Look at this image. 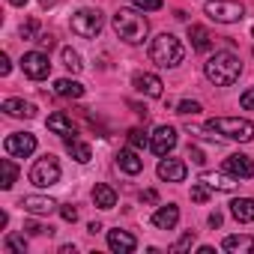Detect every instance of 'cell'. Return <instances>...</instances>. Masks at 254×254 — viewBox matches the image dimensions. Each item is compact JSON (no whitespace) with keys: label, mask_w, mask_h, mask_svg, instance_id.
<instances>
[{"label":"cell","mask_w":254,"mask_h":254,"mask_svg":"<svg viewBox=\"0 0 254 254\" xmlns=\"http://www.w3.org/2000/svg\"><path fill=\"white\" fill-rule=\"evenodd\" d=\"M60 57H63V66H66L72 75H78V72L84 69V63H81V54H78L75 48H60Z\"/></svg>","instance_id":"27"},{"label":"cell","mask_w":254,"mask_h":254,"mask_svg":"<svg viewBox=\"0 0 254 254\" xmlns=\"http://www.w3.org/2000/svg\"><path fill=\"white\" fill-rule=\"evenodd\" d=\"M30 183L36 189H48V186H57L60 183V162L54 156H42L33 162L30 168Z\"/></svg>","instance_id":"7"},{"label":"cell","mask_w":254,"mask_h":254,"mask_svg":"<svg viewBox=\"0 0 254 254\" xmlns=\"http://www.w3.org/2000/svg\"><path fill=\"white\" fill-rule=\"evenodd\" d=\"M230 215H233L236 221H242V224L254 221V197H236V200L230 203Z\"/></svg>","instance_id":"22"},{"label":"cell","mask_w":254,"mask_h":254,"mask_svg":"<svg viewBox=\"0 0 254 254\" xmlns=\"http://www.w3.org/2000/svg\"><path fill=\"white\" fill-rule=\"evenodd\" d=\"M189 159H191L194 165H203V162H206V156H203L200 147H189Z\"/></svg>","instance_id":"38"},{"label":"cell","mask_w":254,"mask_h":254,"mask_svg":"<svg viewBox=\"0 0 254 254\" xmlns=\"http://www.w3.org/2000/svg\"><path fill=\"white\" fill-rule=\"evenodd\" d=\"M177 129L174 126H159V129L150 135V150L156 153V156H168L174 147H177Z\"/></svg>","instance_id":"10"},{"label":"cell","mask_w":254,"mask_h":254,"mask_svg":"<svg viewBox=\"0 0 254 254\" xmlns=\"http://www.w3.org/2000/svg\"><path fill=\"white\" fill-rule=\"evenodd\" d=\"M36 42H39V48H48V51L54 48V36H51V33H42V36H39Z\"/></svg>","instance_id":"40"},{"label":"cell","mask_w":254,"mask_h":254,"mask_svg":"<svg viewBox=\"0 0 254 254\" xmlns=\"http://www.w3.org/2000/svg\"><path fill=\"white\" fill-rule=\"evenodd\" d=\"M3 150L12 159H27V156L36 153V135H30V132H12L3 141Z\"/></svg>","instance_id":"9"},{"label":"cell","mask_w":254,"mask_h":254,"mask_svg":"<svg viewBox=\"0 0 254 254\" xmlns=\"http://www.w3.org/2000/svg\"><path fill=\"white\" fill-rule=\"evenodd\" d=\"M36 30H39V21H36V18H30L27 24H21V39H33V36H36Z\"/></svg>","instance_id":"36"},{"label":"cell","mask_w":254,"mask_h":254,"mask_svg":"<svg viewBox=\"0 0 254 254\" xmlns=\"http://www.w3.org/2000/svg\"><path fill=\"white\" fill-rule=\"evenodd\" d=\"M132 3H135V9H144V12L162 9V0H132Z\"/></svg>","instance_id":"35"},{"label":"cell","mask_w":254,"mask_h":254,"mask_svg":"<svg viewBox=\"0 0 254 254\" xmlns=\"http://www.w3.org/2000/svg\"><path fill=\"white\" fill-rule=\"evenodd\" d=\"M60 215H63V221H78V209L75 206H60Z\"/></svg>","instance_id":"39"},{"label":"cell","mask_w":254,"mask_h":254,"mask_svg":"<svg viewBox=\"0 0 254 254\" xmlns=\"http://www.w3.org/2000/svg\"><path fill=\"white\" fill-rule=\"evenodd\" d=\"M39 3H42V6H54V3H57V0H39Z\"/></svg>","instance_id":"46"},{"label":"cell","mask_w":254,"mask_h":254,"mask_svg":"<svg viewBox=\"0 0 254 254\" xmlns=\"http://www.w3.org/2000/svg\"><path fill=\"white\" fill-rule=\"evenodd\" d=\"M0 168H3V180H0V186L9 191V189L15 186V180H18V168H15L12 159H0Z\"/></svg>","instance_id":"28"},{"label":"cell","mask_w":254,"mask_h":254,"mask_svg":"<svg viewBox=\"0 0 254 254\" xmlns=\"http://www.w3.org/2000/svg\"><path fill=\"white\" fill-rule=\"evenodd\" d=\"M54 93L60 99H81L84 96V87L78 81H72V78H57L54 81Z\"/></svg>","instance_id":"25"},{"label":"cell","mask_w":254,"mask_h":254,"mask_svg":"<svg viewBox=\"0 0 254 254\" xmlns=\"http://www.w3.org/2000/svg\"><path fill=\"white\" fill-rule=\"evenodd\" d=\"M114 33H117L123 42L138 45V42L147 39L150 21H147L138 9H117V12H114Z\"/></svg>","instance_id":"2"},{"label":"cell","mask_w":254,"mask_h":254,"mask_svg":"<svg viewBox=\"0 0 254 254\" xmlns=\"http://www.w3.org/2000/svg\"><path fill=\"white\" fill-rule=\"evenodd\" d=\"M144 200H147V203H156V200H159V194H156L153 189H147V191H144Z\"/></svg>","instance_id":"42"},{"label":"cell","mask_w":254,"mask_h":254,"mask_svg":"<svg viewBox=\"0 0 254 254\" xmlns=\"http://www.w3.org/2000/svg\"><path fill=\"white\" fill-rule=\"evenodd\" d=\"M203 72H206V78H209L215 87H230V84L239 81V75H242V60H239L233 51H215V54L203 63Z\"/></svg>","instance_id":"1"},{"label":"cell","mask_w":254,"mask_h":254,"mask_svg":"<svg viewBox=\"0 0 254 254\" xmlns=\"http://www.w3.org/2000/svg\"><path fill=\"white\" fill-rule=\"evenodd\" d=\"M191 200H194V203H206V200H209V186H203V183L191 186Z\"/></svg>","instance_id":"33"},{"label":"cell","mask_w":254,"mask_h":254,"mask_svg":"<svg viewBox=\"0 0 254 254\" xmlns=\"http://www.w3.org/2000/svg\"><path fill=\"white\" fill-rule=\"evenodd\" d=\"M48 129H51L54 135H60V138H75V135H78L72 117H69V114H63V111H54V114L48 117Z\"/></svg>","instance_id":"16"},{"label":"cell","mask_w":254,"mask_h":254,"mask_svg":"<svg viewBox=\"0 0 254 254\" xmlns=\"http://www.w3.org/2000/svg\"><path fill=\"white\" fill-rule=\"evenodd\" d=\"M132 84H135V90H138L141 96H147V99H162V93H165L162 78L153 75V72H138Z\"/></svg>","instance_id":"11"},{"label":"cell","mask_w":254,"mask_h":254,"mask_svg":"<svg viewBox=\"0 0 254 254\" xmlns=\"http://www.w3.org/2000/svg\"><path fill=\"white\" fill-rule=\"evenodd\" d=\"M93 203H96L99 209H114V206H117V191H114L111 186H105V183H96V189H93Z\"/></svg>","instance_id":"23"},{"label":"cell","mask_w":254,"mask_h":254,"mask_svg":"<svg viewBox=\"0 0 254 254\" xmlns=\"http://www.w3.org/2000/svg\"><path fill=\"white\" fill-rule=\"evenodd\" d=\"M239 105H242L245 111H254V87H251V90H245V93L239 96Z\"/></svg>","instance_id":"37"},{"label":"cell","mask_w":254,"mask_h":254,"mask_svg":"<svg viewBox=\"0 0 254 254\" xmlns=\"http://www.w3.org/2000/svg\"><path fill=\"white\" fill-rule=\"evenodd\" d=\"M66 150H69V156H72L75 162H81V165H87V162L93 159L90 144H84V141H78V138H66Z\"/></svg>","instance_id":"26"},{"label":"cell","mask_w":254,"mask_h":254,"mask_svg":"<svg viewBox=\"0 0 254 254\" xmlns=\"http://www.w3.org/2000/svg\"><path fill=\"white\" fill-rule=\"evenodd\" d=\"M200 111H203L200 102H180V105H177V114H186V117H189V114L194 117V114H200Z\"/></svg>","instance_id":"34"},{"label":"cell","mask_w":254,"mask_h":254,"mask_svg":"<svg viewBox=\"0 0 254 254\" xmlns=\"http://www.w3.org/2000/svg\"><path fill=\"white\" fill-rule=\"evenodd\" d=\"M3 111L9 117H24V120H33L36 117V105L33 102H24V99H6L3 102Z\"/></svg>","instance_id":"21"},{"label":"cell","mask_w":254,"mask_h":254,"mask_svg":"<svg viewBox=\"0 0 254 254\" xmlns=\"http://www.w3.org/2000/svg\"><path fill=\"white\" fill-rule=\"evenodd\" d=\"M209 224H212V227H221V212H212V215H209Z\"/></svg>","instance_id":"43"},{"label":"cell","mask_w":254,"mask_h":254,"mask_svg":"<svg viewBox=\"0 0 254 254\" xmlns=\"http://www.w3.org/2000/svg\"><path fill=\"white\" fill-rule=\"evenodd\" d=\"M177 221H180V206H174V203L159 206L153 212V227H159V230H174Z\"/></svg>","instance_id":"19"},{"label":"cell","mask_w":254,"mask_h":254,"mask_svg":"<svg viewBox=\"0 0 254 254\" xmlns=\"http://www.w3.org/2000/svg\"><path fill=\"white\" fill-rule=\"evenodd\" d=\"M191 245H194V230H186V233L171 245V251H174V254H183V251H189Z\"/></svg>","instance_id":"30"},{"label":"cell","mask_w":254,"mask_h":254,"mask_svg":"<svg viewBox=\"0 0 254 254\" xmlns=\"http://www.w3.org/2000/svg\"><path fill=\"white\" fill-rule=\"evenodd\" d=\"M221 248L230 254H254V236H245V233L242 236H224Z\"/></svg>","instance_id":"20"},{"label":"cell","mask_w":254,"mask_h":254,"mask_svg":"<svg viewBox=\"0 0 254 254\" xmlns=\"http://www.w3.org/2000/svg\"><path fill=\"white\" fill-rule=\"evenodd\" d=\"M224 171L233 174L236 180H251V177H254V165H251V159L242 156V153L227 156V159H224Z\"/></svg>","instance_id":"14"},{"label":"cell","mask_w":254,"mask_h":254,"mask_svg":"<svg viewBox=\"0 0 254 254\" xmlns=\"http://www.w3.org/2000/svg\"><path fill=\"white\" fill-rule=\"evenodd\" d=\"M21 72L30 78V81H45L51 75V63H48V54L42 51H27L21 57Z\"/></svg>","instance_id":"8"},{"label":"cell","mask_w":254,"mask_h":254,"mask_svg":"<svg viewBox=\"0 0 254 254\" xmlns=\"http://www.w3.org/2000/svg\"><path fill=\"white\" fill-rule=\"evenodd\" d=\"M87 230H90V233H99V230H102V224H99V221H90V227H87Z\"/></svg>","instance_id":"44"},{"label":"cell","mask_w":254,"mask_h":254,"mask_svg":"<svg viewBox=\"0 0 254 254\" xmlns=\"http://www.w3.org/2000/svg\"><path fill=\"white\" fill-rule=\"evenodd\" d=\"M129 144H132L135 150H141V147L150 144V135H147L144 129H129Z\"/></svg>","instance_id":"31"},{"label":"cell","mask_w":254,"mask_h":254,"mask_svg":"<svg viewBox=\"0 0 254 254\" xmlns=\"http://www.w3.org/2000/svg\"><path fill=\"white\" fill-rule=\"evenodd\" d=\"M108 248L117 251V254H132L138 248V239L129 233V230H108Z\"/></svg>","instance_id":"13"},{"label":"cell","mask_w":254,"mask_h":254,"mask_svg":"<svg viewBox=\"0 0 254 254\" xmlns=\"http://www.w3.org/2000/svg\"><path fill=\"white\" fill-rule=\"evenodd\" d=\"M9 3H12V6H24V3H27V0H9Z\"/></svg>","instance_id":"45"},{"label":"cell","mask_w":254,"mask_h":254,"mask_svg":"<svg viewBox=\"0 0 254 254\" xmlns=\"http://www.w3.org/2000/svg\"><path fill=\"white\" fill-rule=\"evenodd\" d=\"M156 174H159V180H165V183H183L186 174H189V168H186V162H180V159H162L159 168H156Z\"/></svg>","instance_id":"12"},{"label":"cell","mask_w":254,"mask_h":254,"mask_svg":"<svg viewBox=\"0 0 254 254\" xmlns=\"http://www.w3.org/2000/svg\"><path fill=\"white\" fill-rule=\"evenodd\" d=\"M203 132H212V138H224V141H239V144H248L254 141V123L251 120H242V117H215L203 126Z\"/></svg>","instance_id":"3"},{"label":"cell","mask_w":254,"mask_h":254,"mask_svg":"<svg viewBox=\"0 0 254 254\" xmlns=\"http://www.w3.org/2000/svg\"><path fill=\"white\" fill-rule=\"evenodd\" d=\"M197 183H203V186H209V189H215V191H233L236 186H239V180L233 177V174H212V171H203L200 174V180Z\"/></svg>","instance_id":"15"},{"label":"cell","mask_w":254,"mask_h":254,"mask_svg":"<svg viewBox=\"0 0 254 254\" xmlns=\"http://www.w3.org/2000/svg\"><path fill=\"white\" fill-rule=\"evenodd\" d=\"M102 24H105V18H102L99 9H78L72 15V21H69L72 33L81 36V39H96L102 33Z\"/></svg>","instance_id":"6"},{"label":"cell","mask_w":254,"mask_h":254,"mask_svg":"<svg viewBox=\"0 0 254 254\" xmlns=\"http://www.w3.org/2000/svg\"><path fill=\"white\" fill-rule=\"evenodd\" d=\"M117 168H120L123 174H129V177H138V174L144 171V159L135 153V147H132V150H120V153H117Z\"/></svg>","instance_id":"17"},{"label":"cell","mask_w":254,"mask_h":254,"mask_svg":"<svg viewBox=\"0 0 254 254\" xmlns=\"http://www.w3.org/2000/svg\"><path fill=\"white\" fill-rule=\"evenodd\" d=\"M189 39H191V48H194V51H209V48H212V36H209V30L200 27V24H189Z\"/></svg>","instance_id":"24"},{"label":"cell","mask_w":254,"mask_h":254,"mask_svg":"<svg viewBox=\"0 0 254 254\" xmlns=\"http://www.w3.org/2000/svg\"><path fill=\"white\" fill-rule=\"evenodd\" d=\"M183 57H186V48H183V42H180L174 33H159V36L153 39V45H150V60H153L156 66H162V69L180 66Z\"/></svg>","instance_id":"4"},{"label":"cell","mask_w":254,"mask_h":254,"mask_svg":"<svg viewBox=\"0 0 254 254\" xmlns=\"http://www.w3.org/2000/svg\"><path fill=\"white\" fill-rule=\"evenodd\" d=\"M3 248H6V251H12V254H24V251H27V239H24V236L9 233V236H6V242H3Z\"/></svg>","instance_id":"29"},{"label":"cell","mask_w":254,"mask_h":254,"mask_svg":"<svg viewBox=\"0 0 254 254\" xmlns=\"http://www.w3.org/2000/svg\"><path fill=\"white\" fill-rule=\"evenodd\" d=\"M0 75H9V57L0 54Z\"/></svg>","instance_id":"41"},{"label":"cell","mask_w":254,"mask_h":254,"mask_svg":"<svg viewBox=\"0 0 254 254\" xmlns=\"http://www.w3.org/2000/svg\"><path fill=\"white\" fill-rule=\"evenodd\" d=\"M24 230H27L30 236H51V233H54V227L39 224V221H24Z\"/></svg>","instance_id":"32"},{"label":"cell","mask_w":254,"mask_h":254,"mask_svg":"<svg viewBox=\"0 0 254 254\" xmlns=\"http://www.w3.org/2000/svg\"><path fill=\"white\" fill-rule=\"evenodd\" d=\"M203 12L212 21H218V24H236V21L245 18V6L239 3V0H206Z\"/></svg>","instance_id":"5"},{"label":"cell","mask_w":254,"mask_h":254,"mask_svg":"<svg viewBox=\"0 0 254 254\" xmlns=\"http://www.w3.org/2000/svg\"><path fill=\"white\" fill-rule=\"evenodd\" d=\"M21 206H24L27 212H33V215H51L60 203L51 200V197H42V194H27V197L21 200Z\"/></svg>","instance_id":"18"}]
</instances>
